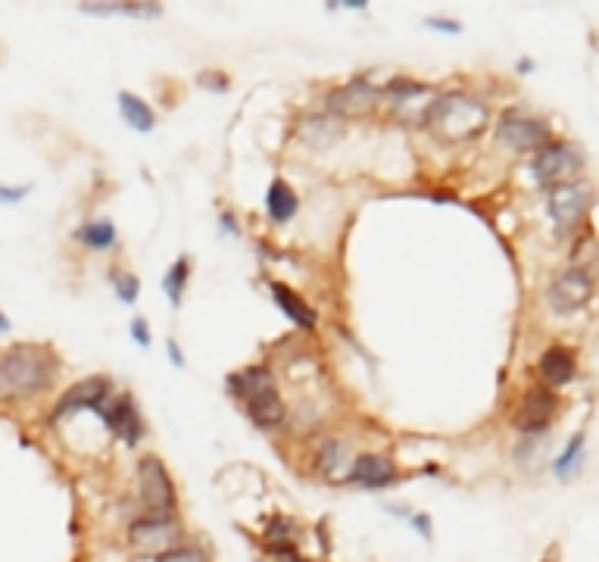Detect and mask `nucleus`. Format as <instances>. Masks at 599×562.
<instances>
[{"label": "nucleus", "instance_id": "e433bc0d", "mask_svg": "<svg viewBox=\"0 0 599 562\" xmlns=\"http://www.w3.org/2000/svg\"><path fill=\"white\" fill-rule=\"evenodd\" d=\"M369 4H372V0H328L331 10H337V7H344V10H366Z\"/></svg>", "mask_w": 599, "mask_h": 562}, {"label": "nucleus", "instance_id": "ea45409f", "mask_svg": "<svg viewBox=\"0 0 599 562\" xmlns=\"http://www.w3.org/2000/svg\"><path fill=\"white\" fill-rule=\"evenodd\" d=\"M515 69L522 72V75H531L537 66H534V60H531V57H522V60H518V66H515Z\"/></svg>", "mask_w": 599, "mask_h": 562}, {"label": "nucleus", "instance_id": "a211bd4d", "mask_svg": "<svg viewBox=\"0 0 599 562\" xmlns=\"http://www.w3.org/2000/svg\"><path fill=\"white\" fill-rule=\"evenodd\" d=\"M344 125H347L344 119H337V116H331V113H325V110H316V113H306V116L300 119L297 135H300V141H303L306 147L325 150V147H331V144L341 141Z\"/></svg>", "mask_w": 599, "mask_h": 562}, {"label": "nucleus", "instance_id": "0eeeda50", "mask_svg": "<svg viewBox=\"0 0 599 562\" xmlns=\"http://www.w3.org/2000/svg\"><path fill=\"white\" fill-rule=\"evenodd\" d=\"M493 138L497 144H503L509 153L515 157H534L540 147H546L556 132H553V122L546 116L528 113V110H518V107H506L493 125Z\"/></svg>", "mask_w": 599, "mask_h": 562}, {"label": "nucleus", "instance_id": "9b49d317", "mask_svg": "<svg viewBox=\"0 0 599 562\" xmlns=\"http://www.w3.org/2000/svg\"><path fill=\"white\" fill-rule=\"evenodd\" d=\"M181 534H185V525H181L178 513H172V516L141 513L138 519H132V525H128L125 541H128V547H132L135 553L160 556L163 550L181 544Z\"/></svg>", "mask_w": 599, "mask_h": 562}, {"label": "nucleus", "instance_id": "6e6552de", "mask_svg": "<svg viewBox=\"0 0 599 562\" xmlns=\"http://www.w3.org/2000/svg\"><path fill=\"white\" fill-rule=\"evenodd\" d=\"M113 397H116V381H113L110 375H88V378H78V381H72V385L54 400V406L47 410V419H44V422H47L50 428H57V425H63V422H69V419H75V416H82V413L100 416L103 406H107Z\"/></svg>", "mask_w": 599, "mask_h": 562}, {"label": "nucleus", "instance_id": "a19ab883", "mask_svg": "<svg viewBox=\"0 0 599 562\" xmlns=\"http://www.w3.org/2000/svg\"><path fill=\"white\" fill-rule=\"evenodd\" d=\"M540 562H559V553H556V547H553V553H546Z\"/></svg>", "mask_w": 599, "mask_h": 562}, {"label": "nucleus", "instance_id": "20e7f679", "mask_svg": "<svg viewBox=\"0 0 599 562\" xmlns=\"http://www.w3.org/2000/svg\"><path fill=\"white\" fill-rule=\"evenodd\" d=\"M543 203H546V219H550L553 235L559 241H571L590 225V213L596 207V188L587 178H578V182L546 191Z\"/></svg>", "mask_w": 599, "mask_h": 562}, {"label": "nucleus", "instance_id": "bb28decb", "mask_svg": "<svg viewBox=\"0 0 599 562\" xmlns=\"http://www.w3.org/2000/svg\"><path fill=\"white\" fill-rule=\"evenodd\" d=\"M546 450H550V434H518V441L512 447V459L518 466H540Z\"/></svg>", "mask_w": 599, "mask_h": 562}, {"label": "nucleus", "instance_id": "cd10ccee", "mask_svg": "<svg viewBox=\"0 0 599 562\" xmlns=\"http://www.w3.org/2000/svg\"><path fill=\"white\" fill-rule=\"evenodd\" d=\"M110 285H113V294H116L119 303H125V306H135L138 303V297H141V278L132 269L113 266L110 269Z\"/></svg>", "mask_w": 599, "mask_h": 562}, {"label": "nucleus", "instance_id": "f257e3e1", "mask_svg": "<svg viewBox=\"0 0 599 562\" xmlns=\"http://www.w3.org/2000/svg\"><path fill=\"white\" fill-rule=\"evenodd\" d=\"M60 372L63 360L50 344L16 341L0 347V403H25L50 394Z\"/></svg>", "mask_w": 599, "mask_h": 562}, {"label": "nucleus", "instance_id": "1a4fd4ad", "mask_svg": "<svg viewBox=\"0 0 599 562\" xmlns=\"http://www.w3.org/2000/svg\"><path fill=\"white\" fill-rule=\"evenodd\" d=\"M562 410H565L562 391H553L543 381H534V385H528L518 394L509 422L518 434H550L553 425L562 419Z\"/></svg>", "mask_w": 599, "mask_h": 562}, {"label": "nucleus", "instance_id": "2eb2a0df", "mask_svg": "<svg viewBox=\"0 0 599 562\" xmlns=\"http://www.w3.org/2000/svg\"><path fill=\"white\" fill-rule=\"evenodd\" d=\"M403 478L394 456L387 453H359L353 456V466L344 478L347 488H362V491H387Z\"/></svg>", "mask_w": 599, "mask_h": 562}, {"label": "nucleus", "instance_id": "4be33fe9", "mask_svg": "<svg viewBox=\"0 0 599 562\" xmlns=\"http://www.w3.org/2000/svg\"><path fill=\"white\" fill-rule=\"evenodd\" d=\"M300 210V197L294 191V185L288 178L275 175L269 182V191H266V216L272 225H288Z\"/></svg>", "mask_w": 599, "mask_h": 562}, {"label": "nucleus", "instance_id": "6ab92c4d", "mask_svg": "<svg viewBox=\"0 0 599 562\" xmlns=\"http://www.w3.org/2000/svg\"><path fill=\"white\" fill-rule=\"evenodd\" d=\"M353 466V456H350V444L337 434H328V438L319 444L316 453V469L328 484H344L347 472Z\"/></svg>", "mask_w": 599, "mask_h": 562}, {"label": "nucleus", "instance_id": "72a5a7b5", "mask_svg": "<svg viewBox=\"0 0 599 562\" xmlns=\"http://www.w3.org/2000/svg\"><path fill=\"white\" fill-rule=\"evenodd\" d=\"M409 525L422 534L425 541H431L434 538V525H431V516L428 513H415V516H409Z\"/></svg>", "mask_w": 599, "mask_h": 562}, {"label": "nucleus", "instance_id": "7c9ffc66", "mask_svg": "<svg viewBox=\"0 0 599 562\" xmlns=\"http://www.w3.org/2000/svg\"><path fill=\"white\" fill-rule=\"evenodd\" d=\"M32 185H10L0 182V207H19L22 200H29Z\"/></svg>", "mask_w": 599, "mask_h": 562}, {"label": "nucleus", "instance_id": "58836bf2", "mask_svg": "<svg viewBox=\"0 0 599 562\" xmlns=\"http://www.w3.org/2000/svg\"><path fill=\"white\" fill-rule=\"evenodd\" d=\"M10 331H13V322H10V316L4 310H0V338H7Z\"/></svg>", "mask_w": 599, "mask_h": 562}, {"label": "nucleus", "instance_id": "393cba45", "mask_svg": "<svg viewBox=\"0 0 599 562\" xmlns=\"http://www.w3.org/2000/svg\"><path fill=\"white\" fill-rule=\"evenodd\" d=\"M584 459H587V434L584 431H575L571 438L565 441V447L559 450V456L553 459V475L559 478V481H571L578 472H581V466H584Z\"/></svg>", "mask_w": 599, "mask_h": 562}, {"label": "nucleus", "instance_id": "5701e85b", "mask_svg": "<svg viewBox=\"0 0 599 562\" xmlns=\"http://www.w3.org/2000/svg\"><path fill=\"white\" fill-rule=\"evenodd\" d=\"M116 104H119V116L132 132L138 135H150L156 129V110L147 104V100L135 91H119L116 94Z\"/></svg>", "mask_w": 599, "mask_h": 562}, {"label": "nucleus", "instance_id": "b1692460", "mask_svg": "<svg viewBox=\"0 0 599 562\" xmlns=\"http://www.w3.org/2000/svg\"><path fill=\"white\" fill-rule=\"evenodd\" d=\"M191 275H194V260L188 257V253H178V257L172 260V266L166 269V275H163V294L172 303V310H181V303H185Z\"/></svg>", "mask_w": 599, "mask_h": 562}, {"label": "nucleus", "instance_id": "c85d7f7f", "mask_svg": "<svg viewBox=\"0 0 599 562\" xmlns=\"http://www.w3.org/2000/svg\"><path fill=\"white\" fill-rule=\"evenodd\" d=\"M153 562H210V553L197 544H175L160 556H153Z\"/></svg>", "mask_w": 599, "mask_h": 562}, {"label": "nucleus", "instance_id": "f3484780", "mask_svg": "<svg viewBox=\"0 0 599 562\" xmlns=\"http://www.w3.org/2000/svg\"><path fill=\"white\" fill-rule=\"evenodd\" d=\"M85 16H122V19H160L166 7L160 0H82L78 4Z\"/></svg>", "mask_w": 599, "mask_h": 562}, {"label": "nucleus", "instance_id": "39448f33", "mask_svg": "<svg viewBox=\"0 0 599 562\" xmlns=\"http://www.w3.org/2000/svg\"><path fill=\"white\" fill-rule=\"evenodd\" d=\"M531 182L546 194L559 185L578 182L587 175V153L578 141L571 138H553L546 147H540L528 160Z\"/></svg>", "mask_w": 599, "mask_h": 562}, {"label": "nucleus", "instance_id": "2f4dec72", "mask_svg": "<svg viewBox=\"0 0 599 562\" xmlns=\"http://www.w3.org/2000/svg\"><path fill=\"white\" fill-rule=\"evenodd\" d=\"M425 29H431L437 35H462V22L453 19V16H428Z\"/></svg>", "mask_w": 599, "mask_h": 562}, {"label": "nucleus", "instance_id": "9d476101", "mask_svg": "<svg viewBox=\"0 0 599 562\" xmlns=\"http://www.w3.org/2000/svg\"><path fill=\"white\" fill-rule=\"evenodd\" d=\"M138 500L141 509L150 516H172L178 513V491L169 466L156 453H147L138 459Z\"/></svg>", "mask_w": 599, "mask_h": 562}, {"label": "nucleus", "instance_id": "c9c22d12", "mask_svg": "<svg viewBox=\"0 0 599 562\" xmlns=\"http://www.w3.org/2000/svg\"><path fill=\"white\" fill-rule=\"evenodd\" d=\"M166 353H169V360H172V366H175V369H185V350L178 347V341H175V338H169V341H166Z\"/></svg>", "mask_w": 599, "mask_h": 562}, {"label": "nucleus", "instance_id": "473e14b6", "mask_svg": "<svg viewBox=\"0 0 599 562\" xmlns=\"http://www.w3.org/2000/svg\"><path fill=\"white\" fill-rule=\"evenodd\" d=\"M128 335L135 338V344L141 350H147L150 347V322L144 316H132V322H128Z\"/></svg>", "mask_w": 599, "mask_h": 562}, {"label": "nucleus", "instance_id": "f03ea898", "mask_svg": "<svg viewBox=\"0 0 599 562\" xmlns=\"http://www.w3.org/2000/svg\"><path fill=\"white\" fill-rule=\"evenodd\" d=\"M490 119L493 113L484 97L462 88H450L428 100L419 122L440 144H468L484 138V132L490 129Z\"/></svg>", "mask_w": 599, "mask_h": 562}, {"label": "nucleus", "instance_id": "aec40b11", "mask_svg": "<svg viewBox=\"0 0 599 562\" xmlns=\"http://www.w3.org/2000/svg\"><path fill=\"white\" fill-rule=\"evenodd\" d=\"M72 244H78L82 250H91V253H113L119 250V228L113 219L100 216V219H85L82 225L72 232Z\"/></svg>", "mask_w": 599, "mask_h": 562}, {"label": "nucleus", "instance_id": "f704fd0d", "mask_svg": "<svg viewBox=\"0 0 599 562\" xmlns=\"http://www.w3.org/2000/svg\"><path fill=\"white\" fill-rule=\"evenodd\" d=\"M219 228L222 232H228L231 238H241V225H238V219H234V213H219Z\"/></svg>", "mask_w": 599, "mask_h": 562}, {"label": "nucleus", "instance_id": "423d86ee", "mask_svg": "<svg viewBox=\"0 0 599 562\" xmlns=\"http://www.w3.org/2000/svg\"><path fill=\"white\" fill-rule=\"evenodd\" d=\"M596 288H599V272L565 263L559 272H553L550 281H546L543 300L550 306V313L565 319V316L584 313L596 297Z\"/></svg>", "mask_w": 599, "mask_h": 562}, {"label": "nucleus", "instance_id": "4c0bfd02", "mask_svg": "<svg viewBox=\"0 0 599 562\" xmlns=\"http://www.w3.org/2000/svg\"><path fill=\"white\" fill-rule=\"evenodd\" d=\"M275 562H312V559L300 556V550H291V553H281V556H275Z\"/></svg>", "mask_w": 599, "mask_h": 562}, {"label": "nucleus", "instance_id": "412c9836", "mask_svg": "<svg viewBox=\"0 0 599 562\" xmlns=\"http://www.w3.org/2000/svg\"><path fill=\"white\" fill-rule=\"evenodd\" d=\"M259 544L266 547V553L275 559L281 553H291V550H300V525L291 519V516H269L263 534H259Z\"/></svg>", "mask_w": 599, "mask_h": 562}, {"label": "nucleus", "instance_id": "7ed1b4c3", "mask_svg": "<svg viewBox=\"0 0 599 562\" xmlns=\"http://www.w3.org/2000/svg\"><path fill=\"white\" fill-rule=\"evenodd\" d=\"M225 394L241 406L244 416L259 431H278L288 422L291 410L284 403L275 369L269 363H250L225 375Z\"/></svg>", "mask_w": 599, "mask_h": 562}, {"label": "nucleus", "instance_id": "dca6fc26", "mask_svg": "<svg viewBox=\"0 0 599 562\" xmlns=\"http://www.w3.org/2000/svg\"><path fill=\"white\" fill-rule=\"evenodd\" d=\"M269 297L278 310L284 313V319H291L300 331H316L319 328V313L316 306H312L300 291H294L291 285H284V281H269Z\"/></svg>", "mask_w": 599, "mask_h": 562}, {"label": "nucleus", "instance_id": "a878e982", "mask_svg": "<svg viewBox=\"0 0 599 562\" xmlns=\"http://www.w3.org/2000/svg\"><path fill=\"white\" fill-rule=\"evenodd\" d=\"M419 97H428V85L412 79V75H397V79H390L387 85H381V100H387L390 107H394L397 113L406 110L412 100Z\"/></svg>", "mask_w": 599, "mask_h": 562}, {"label": "nucleus", "instance_id": "c756f323", "mask_svg": "<svg viewBox=\"0 0 599 562\" xmlns=\"http://www.w3.org/2000/svg\"><path fill=\"white\" fill-rule=\"evenodd\" d=\"M197 85L213 94H225V91H231V75H225L222 69H203V72H197Z\"/></svg>", "mask_w": 599, "mask_h": 562}, {"label": "nucleus", "instance_id": "4468645a", "mask_svg": "<svg viewBox=\"0 0 599 562\" xmlns=\"http://www.w3.org/2000/svg\"><path fill=\"white\" fill-rule=\"evenodd\" d=\"M534 372H537V381H543L546 388L565 391L581 372V353L578 347H571L565 341H553L540 350Z\"/></svg>", "mask_w": 599, "mask_h": 562}, {"label": "nucleus", "instance_id": "ddd939ff", "mask_svg": "<svg viewBox=\"0 0 599 562\" xmlns=\"http://www.w3.org/2000/svg\"><path fill=\"white\" fill-rule=\"evenodd\" d=\"M100 422H103V428H107L113 438L119 441V444H125L128 450H135V447H141V441L147 438V422H144V413H141V406H138V400L132 397V394H119L116 391V397L103 406V413L97 416Z\"/></svg>", "mask_w": 599, "mask_h": 562}, {"label": "nucleus", "instance_id": "f8f14e48", "mask_svg": "<svg viewBox=\"0 0 599 562\" xmlns=\"http://www.w3.org/2000/svg\"><path fill=\"white\" fill-rule=\"evenodd\" d=\"M381 100V85H372L366 75H356V79L334 85L325 97H322V110L337 116V119H366L375 113Z\"/></svg>", "mask_w": 599, "mask_h": 562}]
</instances>
